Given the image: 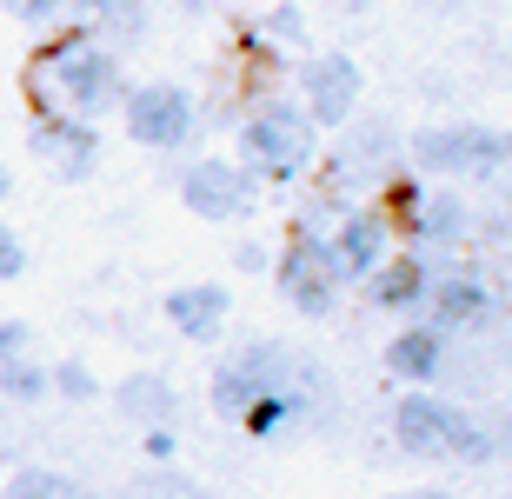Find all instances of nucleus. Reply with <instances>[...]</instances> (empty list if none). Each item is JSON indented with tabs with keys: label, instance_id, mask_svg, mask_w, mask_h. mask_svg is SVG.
I'll return each instance as SVG.
<instances>
[{
	"label": "nucleus",
	"instance_id": "nucleus-8",
	"mask_svg": "<svg viewBox=\"0 0 512 499\" xmlns=\"http://www.w3.org/2000/svg\"><path fill=\"white\" fill-rule=\"evenodd\" d=\"M253 200H260V187L247 180V167L227 154H193L187 167H180V207L193 213V220H247Z\"/></svg>",
	"mask_w": 512,
	"mask_h": 499
},
{
	"label": "nucleus",
	"instance_id": "nucleus-12",
	"mask_svg": "<svg viewBox=\"0 0 512 499\" xmlns=\"http://www.w3.org/2000/svg\"><path fill=\"white\" fill-rule=\"evenodd\" d=\"M27 154L54 173V180H94V167H100V127H54V120H34Z\"/></svg>",
	"mask_w": 512,
	"mask_h": 499
},
{
	"label": "nucleus",
	"instance_id": "nucleus-23",
	"mask_svg": "<svg viewBox=\"0 0 512 499\" xmlns=\"http://www.w3.org/2000/svg\"><path fill=\"white\" fill-rule=\"evenodd\" d=\"M20 267H27V240L0 220V280H20Z\"/></svg>",
	"mask_w": 512,
	"mask_h": 499
},
{
	"label": "nucleus",
	"instance_id": "nucleus-29",
	"mask_svg": "<svg viewBox=\"0 0 512 499\" xmlns=\"http://www.w3.org/2000/svg\"><path fill=\"white\" fill-rule=\"evenodd\" d=\"M7 193H14V180H7V167H0V200H7Z\"/></svg>",
	"mask_w": 512,
	"mask_h": 499
},
{
	"label": "nucleus",
	"instance_id": "nucleus-5",
	"mask_svg": "<svg viewBox=\"0 0 512 499\" xmlns=\"http://www.w3.org/2000/svg\"><path fill=\"white\" fill-rule=\"evenodd\" d=\"M393 440L413 460H493V426H479L466 406L439 400V393H406L393 400Z\"/></svg>",
	"mask_w": 512,
	"mask_h": 499
},
{
	"label": "nucleus",
	"instance_id": "nucleus-26",
	"mask_svg": "<svg viewBox=\"0 0 512 499\" xmlns=\"http://www.w3.org/2000/svg\"><path fill=\"white\" fill-rule=\"evenodd\" d=\"M20 14H27V20H60V7H54V0H27Z\"/></svg>",
	"mask_w": 512,
	"mask_h": 499
},
{
	"label": "nucleus",
	"instance_id": "nucleus-19",
	"mask_svg": "<svg viewBox=\"0 0 512 499\" xmlns=\"http://www.w3.org/2000/svg\"><path fill=\"white\" fill-rule=\"evenodd\" d=\"M47 393H54V400L87 406V400H100V373L87 360H54V366H47Z\"/></svg>",
	"mask_w": 512,
	"mask_h": 499
},
{
	"label": "nucleus",
	"instance_id": "nucleus-11",
	"mask_svg": "<svg viewBox=\"0 0 512 499\" xmlns=\"http://www.w3.org/2000/svg\"><path fill=\"white\" fill-rule=\"evenodd\" d=\"M499 313V293L479 280V273L453 267V273H439L433 267V293H426V327L433 333H466V327H486Z\"/></svg>",
	"mask_w": 512,
	"mask_h": 499
},
{
	"label": "nucleus",
	"instance_id": "nucleus-17",
	"mask_svg": "<svg viewBox=\"0 0 512 499\" xmlns=\"http://www.w3.org/2000/svg\"><path fill=\"white\" fill-rule=\"evenodd\" d=\"M0 499H94V493L74 486L67 473H54V466H20V473H7Z\"/></svg>",
	"mask_w": 512,
	"mask_h": 499
},
{
	"label": "nucleus",
	"instance_id": "nucleus-20",
	"mask_svg": "<svg viewBox=\"0 0 512 499\" xmlns=\"http://www.w3.org/2000/svg\"><path fill=\"white\" fill-rule=\"evenodd\" d=\"M0 400H20V406H34V400H47V366L40 360H7L0 366Z\"/></svg>",
	"mask_w": 512,
	"mask_h": 499
},
{
	"label": "nucleus",
	"instance_id": "nucleus-10",
	"mask_svg": "<svg viewBox=\"0 0 512 499\" xmlns=\"http://www.w3.org/2000/svg\"><path fill=\"white\" fill-rule=\"evenodd\" d=\"M360 60L340 54V47H326V54H306L300 60V114L313 120V127H346V120L360 114Z\"/></svg>",
	"mask_w": 512,
	"mask_h": 499
},
{
	"label": "nucleus",
	"instance_id": "nucleus-25",
	"mask_svg": "<svg viewBox=\"0 0 512 499\" xmlns=\"http://www.w3.org/2000/svg\"><path fill=\"white\" fill-rule=\"evenodd\" d=\"M147 499H207V493H200V486H180V480H160Z\"/></svg>",
	"mask_w": 512,
	"mask_h": 499
},
{
	"label": "nucleus",
	"instance_id": "nucleus-4",
	"mask_svg": "<svg viewBox=\"0 0 512 499\" xmlns=\"http://www.w3.org/2000/svg\"><path fill=\"white\" fill-rule=\"evenodd\" d=\"M333 220H340V207H326L320 193L300 207V220H293V233H286L280 260H273V287L286 293V307L306 313V320H326V313L340 307V273H333V260H326V233H333Z\"/></svg>",
	"mask_w": 512,
	"mask_h": 499
},
{
	"label": "nucleus",
	"instance_id": "nucleus-21",
	"mask_svg": "<svg viewBox=\"0 0 512 499\" xmlns=\"http://www.w3.org/2000/svg\"><path fill=\"white\" fill-rule=\"evenodd\" d=\"M293 420H300V406H293V400H260V406H247V420H240V426H247L253 440H280Z\"/></svg>",
	"mask_w": 512,
	"mask_h": 499
},
{
	"label": "nucleus",
	"instance_id": "nucleus-13",
	"mask_svg": "<svg viewBox=\"0 0 512 499\" xmlns=\"http://www.w3.org/2000/svg\"><path fill=\"white\" fill-rule=\"evenodd\" d=\"M160 313H167V327L180 333V340L213 346L220 333H227L233 300H227V287H207V280H193V287H173L167 300H160Z\"/></svg>",
	"mask_w": 512,
	"mask_h": 499
},
{
	"label": "nucleus",
	"instance_id": "nucleus-2",
	"mask_svg": "<svg viewBox=\"0 0 512 499\" xmlns=\"http://www.w3.org/2000/svg\"><path fill=\"white\" fill-rule=\"evenodd\" d=\"M233 147H240V167H247L253 187H293L313 173L320 154V127L300 114V100L280 94V87H260L240 107V127H233Z\"/></svg>",
	"mask_w": 512,
	"mask_h": 499
},
{
	"label": "nucleus",
	"instance_id": "nucleus-7",
	"mask_svg": "<svg viewBox=\"0 0 512 499\" xmlns=\"http://www.w3.org/2000/svg\"><path fill=\"white\" fill-rule=\"evenodd\" d=\"M413 167L433 180H493L512 167V127H426L413 140Z\"/></svg>",
	"mask_w": 512,
	"mask_h": 499
},
{
	"label": "nucleus",
	"instance_id": "nucleus-22",
	"mask_svg": "<svg viewBox=\"0 0 512 499\" xmlns=\"http://www.w3.org/2000/svg\"><path fill=\"white\" fill-rule=\"evenodd\" d=\"M147 27V7H94V34H140Z\"/></svg>",
	"mask_w": 512,
	"mask_h": 499
},
{
	"label": "nucleus",
	"instance_id": "nucleus-24",
	"mask_svg": "<svg viewBox=\"0 0 512 499\" xmlns=\"http://www.w3.org/2000/svg\"><path fill=\"white\" fill-rule=\"evenodd\" d=\"M20 353H27V327L0 313V366H7V360H20Z\"/></svg>",
	"mask_w": 512,
	"mask_h": 499
},
{
	"label": "nucleus",
	"instance_id": "nucleus-1",
	"mask_svg": "<svg viewBox=\"0 0 512 499\" xmlns=\"http://www.w3.org/2000/svg\"><path fill=\"white\" fill-rule=\"evenodd\" d=\"M127 80H120V54L94 27H67L27 60V107L34 120L54 127H100V114H114Z\"/></svg>",
	"mask_w": 512,
	"mask_h": 499
},
{
	"label": "nucleus",
	"instance_id": "nucleus-27",
	"mask_svg": "<svg viewBox=\"0 0 512 499\" xmlns=\"http://www.w3.org/2000/svg\"><path fill=\"white\" fill-rule=\"evenodd\" d=\"M147 453L153 460H173V433H147Z\"/></svg>",
	"mask_w": 512,
	"mask_h": 499
},
{
	"label": "nucleus",
	"instance_id": "nucleus-16",
	"mask_svg": "<svg viewBox=\"0 0 512 499\" xmlns=\"http://www.w3.org/2000/svg\"><path fill=\"white\" fill-rule=\"evenodd\" d=\"M114 406L127 413V420H140L147 433H167V420H173V380H160V373H127V380L114 386Z\"/></svg>",
	"mask_w": 512,
	"mask_h": 499
},
{
	"label": "nucleus",
	"instance_id": "nucleus-15",
	"mask_svg": "<svg viewBox=\"0 0 512 499\" xmlns=\"http://www.w3.org/2000/svg\"><path fill=\"white\" fill-rule=\"evenodd\" d=\"M386 373H393V380H406L413 393H433V380L446 373V333H433L426 320L399 327L393 346H386Z\"/></svg>",
	"mask_w": 512,
	"mask_h": 499
},
{
	"label": "nucleus",
	"instance_id": "nucleus-14",
	"mask_svg": "<svg viewBox=\"0 0 512 499\" xmlns=\"http://www.w3.org/2000/svg\"><path fill=\"white\" fill-rule=\"evenodd\" d=\"M426 293H433V260H419L406 247L380 260V273L366 280V300L380 313H426Z\"/></svg>",
	"mask_w": 512,
	"mask_h": 499
},
{
	"label": "nucleus",
	"instance_id": "nucleus-28",
	"mask_svg": "<svg viewBox=\"0 0 512 499\" xmlns=\"http://www.w3.org/2000/svg\"><path fill=\"white\" fill-rule=\"evenodd\" d=\"M393 499H453V493H393Z\"/></svg>",
	"mask_w": 512,
	"mask_h": 499
},
{
	"label": "nucleus",
	"instance_id": "nucleus-18",
	"mask_svg": "<svg viewBox=\"0 0 512 499\" xmlns=\"http://www.w3.org/2000/svg\"><path fill=\"white\" fill-rule=\"evenodd\" d=\"M300 40H306V14L300 7H266V14L247 27V47H260L266 60H273V47H300Z\"/></svg>",
	"mask_w": 512,
	"mask_h": 499
},
{
	"label": "nucleus",
	"instance_id": "nucleus-9",
	"mask_svg": "<svg viewBox=\"0 0 512 499\" xmlns=\"http://www.w3.org/2000/svg\"><path fill=\"white\" fill-rule=\"evenodd\" d=\"M393 253H399V227L386 220V207H346L326 233V260L340 273V287H366L380 273V260H393Z\"/></svg>",
	"mask_w": 512,
	"mask_h": 499
},
{
	"label": "nucleus",
	"instance_id": "nucleus-3",
	"mask_svg": "<svg viewBox=\"0 0 512 499\" xmlns=\"http://www.w3.org/2000/svg\"><path fill=\"white\" fill-rule=\"evenodd\" d=\"M260 400H293L300 413H313L326 400V373L280 340H247V346H233L220 360V373H213V406L227 420H247V406H260Z\"/></svg>",
	"mask_w": 512,
	"mask_h": 499
},
{
	"label": "nucleus",
	"instance_id": "nucleus-6",
	"mask_svg": "<svg viewBox=\"0 0 512 499\" xmlns=\"http://www.w3.org/2000/svg\"><path fill=\"white\" fill-rule=\"evenodd\" d=\"M120 127H127L133 147L147 154H180L200 134V100L180 87V80H140L120 94Z\"/></svg>",
	"mask_w": 512,
	"mask_h": 499
}]
</instances>
